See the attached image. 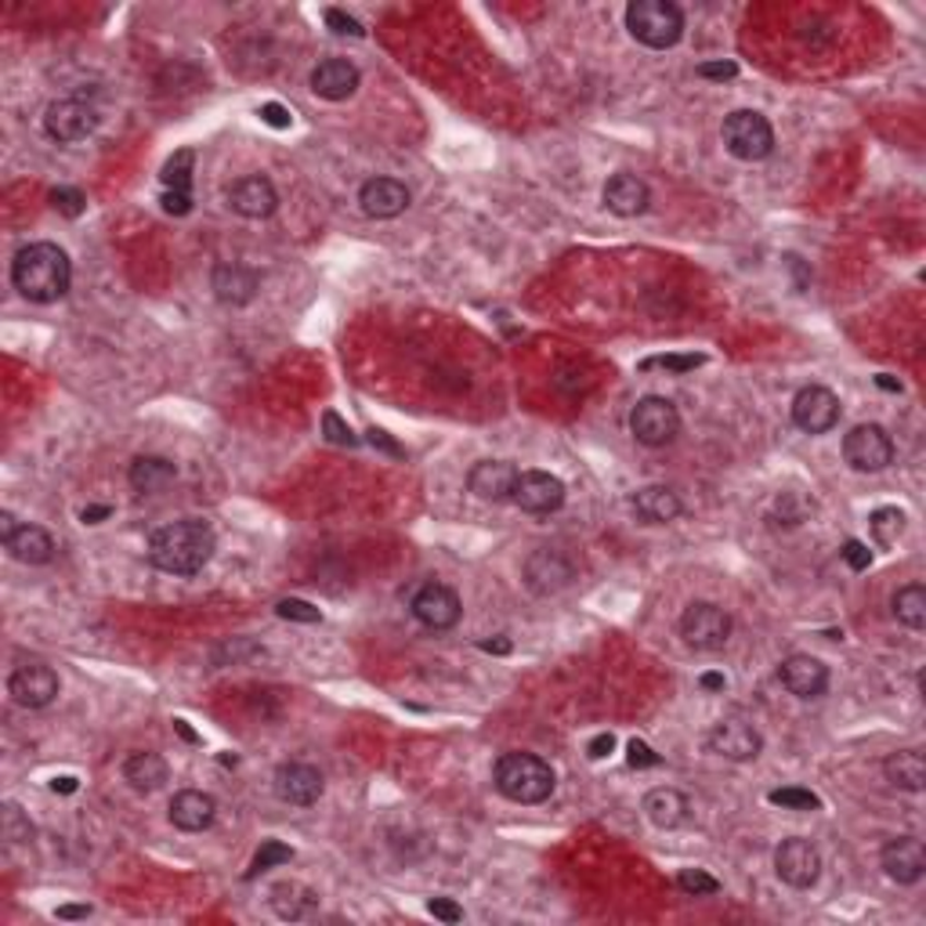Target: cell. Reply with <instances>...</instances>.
I'll use <instances>...</instances> for the list:
<instances>
[{
    "instance_id": "56",
    "label": "cell",
    "mask_w": 926,
    "mask_h": 926,
    "mask_svg": "<svg viewBox=\"0 0 926 926\" xmlns=\"http://www.w3.org/2000/svg\"><path fill=\"white\" fill-rule=\"evenodd\" d=\"M76 790H80V782L73 779V774H62V779L51 782V793H76Z\"/></svg>"
},
{
    "instance_id": "38",
    "label": "cell",
    "mask_w": 926,
    "mask_h": 926,
    "mask_svg": "<svg viewBox=\"0 0 926 926\" xmlns=\"http://www.w3.org/2000/svg\"><path fill=\"white\" fill-rule=\"evenodd\" d=\"M768 800H771L774 807H785V810H818V807H821L818 793L800 790V785H785V790H771V793H768Z\"/></svg>"
},
{
    "instance_id": "41",
    "label": "cell",
    "mask_w": 926,
    "mask_h": 926,
    "mask_svg": "<svg viewBox=\"0 0 926 926\" xmlns=\"http://www.w3.org/2000/svg\"><path fill=\"white\" fill-rule=\"evenodd\" d=\"M51 203H55V211L66 214V217H80L87 211V195L80 189H69V185H58V189L51 192Z\"/></svg>"
},
{
    "instance_id": "39",
    "label": "cell",
    "mask_w": 926,
    "mask_h": 926,
    "mask_svg": "<svg viewBox=\"0 0 926 926\" xmlns=\"http://www.w3.org/2000/svg\"><path fill=\"white\" fill-rule=\"evenodd\" d=\"M677 887L685 890V894H691V898H710V894L721 890V883H716L710 872H702V868H680Z\"/></svg>"
},
{
    "instance_id": "17",
    "label": "cell",
    "mask_w": 926,
    "mask_h": 926,
    "mask_svg": "<svg viewBox=\"0 0 926 926\" xmlns=\"http://www.w3.org/2000/svg\"><path fill=\"white\" fill-rule=\"evenodd\" d=\"M879 868L887 879H894L898 887H912L926 876V851L916 836H898L879 851Z\"/></svg>"
},
{
    "instance_id": "60",
    "label": "cell",
    "mask_w": 926,
    "mask_h": 926,
    "mask_svg": "<svg viewBox=\"0 0 926 926\" xmlns=\"http://www.w3.org/2000/svg\"><path fill=\"white\" fill-rule=\"evenodd\" d=\"M174 727H178V732H181L185 743H200V738H195V735L189 732V724H185V721H174Z\"/></svg>"
},
{
    "instance_id": "6",
    "label": "cell",
    "mask_w": 926,
    "mask_h": 926,
    "mask_svg": "<svg viewBox=\"0 0 926 926\" xmlns=\"http://www.w3.org/2000/svg\"><path fill=\"white\" fill-rule=\"evenodd\" d=\"M630 435L648 449L669 446L680 435V413L677 405L663 395H648L633 405L630 413Z\"/></svg>"
},
{
    "instance_id": "13",
    "label": "cell",
    "mask_w": 926,
    "mask_h": 926,
    "mask_svg": "<svg viewBox=\"0 0 926 926\" xmlns=\"http://www.w3.org/2000/svg\"><path fill=\"white\" fill-rule=\"evenodd\" d=\"M572 579H575V565L565 558L561 550L536 547L525 558V586L532 594H539V597L561 594L565 586H572Z\"/></svg>"
},
{
    "instance_id": "18",
    "label": "cell",
    "mask_w": 926,
    "mask_h": 926,
    "mask_svg": "<svg viewBox=\"0 0 926 926\" xmlns=\"http://www.w3.org/2000/svg\"><path fill=\"white\" fill-rule=\"evenodd\" d=\"M228 206L239 217H250V222H261V217H272L275 206H280V192L275 185L264 178V174H247L228 189Z\"/></svg>"
},
{
    "instance_id": "42",
    "label": "cell",
    "mask_w": 926,
    "mask_h": 926,
    "mask_svg": "<svg viewBox=\"0 0 926 926\" xmlns=\"http://www.w3.org/2000/svg\"><path fill=\"white\" fill-rule=\"evenodd\" d=\"M275 616L289 619V622H319L322 612L316 605H308V601H300V597H286L275 605Z\"/></svg>"
},
{
    "instance_id": "10",
    "label": "cell",
    "mask_w": 926,
    "mask_h": 926,
    "mask_svg": "<svg viewBox=\"0 0 926 926\" xmlns=\"http://www.w3.org/2000/svg\"><path fill=\"white\" fill-rule=\"evenodd\" d=\"M95 127H98V112L95 106H87L84 98H58L48 106V112H44V131H48V138L58 145L84 142Z\"/></svg>"
},
{
    "instance_id": "36",
    "label": "cell",
    "mask_w": 926,
    "mask_h": 926,
    "mask_svg": "<svg viewBox=\"0 0 926 926\" xmlns=\"http://www.w3.org/2000/svg\"><path fill=\"white\" fill-rule=\"evenodd\" d=\"M192 164H195V153L192 149H181V153H174L167 164H164V189L167 192H192Z\"/></svg>"
},
{
    "instance_id": "30",
    "label": "cell",
    "mask_w": 926,
    "mask_h": 926,
    "mask_svg": "<svg viewBox=\"0 0 926 926\" xmlns=\"http://www.w3.org/2000/svg\"><path fill=\"white\" fill-rule=\"evenodd\" d=\"M883 774L890 785L905 793H923L926 790V760L919 749H901V752H890L887 763H883Z\"/></svg>"
},
{
    "instance_id": "24",
    "label": "cell",
    "mask_w": 926,
    "mask_h": 926,
    "mask_svg": "<svg viewBox=\"0 0 926 926\" xmlns=\"http://www.w3.org/2000/svg\"><path fill=\"white\" fill-rule=\"evenodd\" d=\"M601 200H605V206L616 217H641L648 211V203H652V189L637 174H612Z\"/></svg>"
},
{
    "instance_id": "54",
    "label": "cell",
    "mask_w": 926,
    "mask_h": 926,
    "mask_svg": "<svg viewBox=\"0 0 926 926\" xmlns=\"http://www.w3.org/2000/svg\"><path fill=\"white\" fill-rule=\"evenodd\" d=\"M699 685H702L705 691H724V688H727V677H724V674H702Z\"/></svg>"
},
{
    "instance_id": "45",
    "label": "cell",
    "mask_w": 926,
    "mask_h": 926,
    "mask_svg": "<svg viewBox=\"0 0 926 926\" xmlns=\"http://www.w3.org/2000/svg\"><path fill=\"white\" fill-rule=\"evenodd\" d=\"M840 554H843V561H847L854 572H865L868 565H872V550H868L862 539H847Z\"/></svg>"
},
{
    "instance_id": "23",
    "label": "cell",
    "mask_w": 926,
    "mask_h": 926,
    "mask_svg": "<svg viewBox=\"0 0 926 926\" xmlns=\"http://www.w3.org/2000/svg\"><path fill=\"white\" fill-rule=\"evenodd\" d=\"M211 289H214V297L222 300V305L242 308V305H250V300L258 297L261 275L253 272V269H247V264H236V261L217 264L214 275H211Z\"/></svg>"
},
{
    "instance_id": "8",
    "label": "cell",
    "mask_w": 926,
    "mask_h": 926,
    "mask_svg": "<svg viewBox=\"0 0 926 926\" xmlns=\"http://www.w3.org/2000/svg\"><path fill=\"white\" fill-rule=\"evenodd\" d=\"M843 460L862 474L887 471L894 463V442L879 424H858L843 435Z\"/></svg>"
},
{
    "instance_id": "19",
    "label": "cell",
    "mask_w": 926,
    "mask_h": 926,
    "mask_svg": "<svg viewBox=\"0 0 926 926\" xmlns=\"http://www.w3.org/2000/svg\"><path fill=\"white\" fill-rule=\"evenodd\" d=\"M409 203L413 192L399 178H369L358 189V206H363L366 217H377V222H391L402 211H409Z\"/></svg>"
},
{
    "instance_id": "29",
    "label": "cell",
    "mask_w": 926,
    "mask_h": 926,
    "mask_svg": "<svg viewBox=\"0 0 926 926\" xmlns=\"http://www.w3.org/2000/svg\"><path fill=\"white\" fill-rule=\"evenodd\" d=\"M688 796L680 790H669V785H658V790H652L644 796V815L648 821H652L655 829H677L688 821Z\"/></svg>"
},
{
    "instance_id": "26",
    "label": "cell",
    "mask_w": 926,
    "mask_h": 926,
    "mask_svg": "<svg viewBox=\"0 0 926 926\" xmlns=\"http://www.w3.org/2000/svg\"><path fill=\"white\" fill-rule=\"evenodd\" d=\"M170 826L181 829V832H203L214 826V815H217V804L211 793H200V790H181L178 796L170 800Z\"/></svg>"
},
{
    "instance_id": "40",
    "label": "cell",
    "mask_w": 926,
    "mask_h": 926,
    "mask_svg": "<svg viewBox=\"0 0 926 926\" xmlns=\"http://www.w3.org/2000/svg\"><path fill=\"white\" fill-rule=\"evenodd\" d=\"M322 435H327V442H333V446H344V449L358 446V435L341 420V413H333V409L322 413Z\"/></svg>"
},
{
    "instance_id": "59",
    "label": "cell",
    "mask_w": 926,
    "mask_h": 926,
    "mask_svg": "<svg viewBox=\"0 0 926 926\" xmlns=\"http://www.w3.org/2000/svg\"><path fill=\"white\" fill-rule=\"evenodd\" d=\"M876 384L883 388V391H901V380H894V377H887V373H879L876 377Z\"/></svg>"
},
{
    "instance_id": "20",
    "label": "cell",
    "mask_w": 926,
    "mask_h": 926,
    "mask_svg": "<svg viewBox=\"0 0 926 926\" xmlns=\"http://www.w3.org/2000/svg\"><path fill=\"white\" fill-rule=\"evenodd\" d=\"M779 680L796 699H821L829 688V666L815 655H790L782 658Z\"/></svg>"
},
{
    "instance_id": "12",
    "label": "cell",
    "mask_w": 926,
    "mask_h": 926,
    "mask_svg": "<svg viewBox=\"0 0 926 926\" xmlns=\"http://www.w3.org/2000/svg\"><path fill=\"white\" fill-rule=\"evenodd\" d=\"M8 694L22 710H44L58 699V674L48 663H22L11 669Z\"/></svg>"
},
{
    "instance_id": "33",
    "label": "cell",
    "mask_w": 926,
    "mask_h": 926,
    "mask_svg": "<svg viewBox=\"0 0 926 926\" xmlns=\"http://www.w3.org/2000/svg\"><path fill=\"white\" fill-rule=\"evenodd\" d=\"M316 905H319L316 890H308L300 883H280L272 890V909L280 912L283 919H305Z\"/></svg>"
},
{
    "instance_id": "44",
    "label": "cell",
    "mask_w": 926,
    "mask_h": 926,
    "mask_svg": "<svg viewBox=\"0 0 926 926\" xmlns=\"http://www.w3.org/2000/svg\"><path fill=\"white\" fill-rule=\"evenodd\" d=\"M327 26L337 33V37H366V29L358 26V22L347 15V11H341V8H330V11H327Z\"/></svg>"
},
{
    "instance_id": "37",
    "label": "cell",
    "mask_w": 926,
    "mask_h": 926,
    "mask_svg": "<svg viewBox=\"0 0 926 926\" xmlns=\"http://www.w3.org/2000/svg\"><path fill=\"white\" fill-rule=\"evenodd\" d=\"M294 862V847H286L283 840H264L258 854H253V862L247 868V879H258L261 872H269V868L275 865H289Z\"/></svg>"
},
{
    "instance_id": "11",
    "label": "cell",
    "mask_w": 926,
    "mask_h": 926,
    "mask_svg": "<svg viewBox=\"0 0 926 926\" xmlns=\"http://www.w3.org/2000/svg\"><path fill=\"white\" fill-rule=\"evenodd\" d=\"M774 872H779L782 883H790L793 890H810L821 876V854L810 840L790 836L779 843V851H774Z\"/></svg>"
},
{
    "instance_id": "3",
    "label": "cell",
    "mask_w": 926,
    "mask_h": 926,
    "mask_svg": "<svg viewBox=\"0 0 926 926\" xmlns=\"http://www.w3.org/2000/svg\"><path fill=\"white\" fill-rule=\"evenodd\" d=\"M492 782L514 804H543L558 785L554 768L536 752H503L492 768Z\"/></svg>"
},
{
    "instance_id": "16",
    "label": "cell",
    "mask_w": 926,
    "mask_h": 926,
    "mask_svg": "<svg viewBox=\"0 0 926 926\" xmlns=\"http://www.w3.org/2000/svg\"><path fill=\"white\" fill-rule=\"evenodd\" d=\"M710 749L721 752L724 760L746 763V760H757V757H760L763 738H760L757 727L746 721V716H724L721 724H713Z\"/></svg>"
},
{
    "instance_id": "4",
    "label": "cell",
    "mask_w": 926,
    "mask_h": 926,
    "mask_svg": "<svg viewBox=\"0 0 926 926\" xmlns=\"http://www.w3.org/2000/svg\"><path fill=\"white\" fill-rule=\"evenodd\" d=\"M627 29L644 48L666 51L685 37V11L669 0H633L627 8Z\"/></svg>"
},
{
    "instance_id": "15",
    "label": "cell",
    "mask_w": 926,
    "mask_h": 926,
    "mask_svg": "<svg viewBox=\"0 0 926 926\" xmlns=\"http://www.w3.org/2000/svg\"><path fill=\"white\" fill-rule=\"evenodd\" d=\"M511 500L529 514H554L565 503V482L547 471H518Z\"/></svg>"
},
{
    "instance_id": "22",
    "label": "cell",
    "mask_w": 926,
    "mask_h": 926,
    "mask_svg": "<svg viewBox=\"0 0 926 926\" xmlns=\"http://www.w3.org/2000/svg\"><path fill=\"white\" fill-rule=\"evenodd\" d=\"M514 482H518V471L507 460H482V463H474L471 474H467V489L485 503L511 500Z\"/></svg>"
},
{
    "instance_id": "35",
    "label": "cell",
    "mask_w": 926,
    "mask_h": 926,
    "mask_svg": "<svg viewBox=\"0 0 926 926\" xmlns=\"http://www.w3.org/2000/svg\"><path fill=\"white\" fill-rule=\"evenodd\" d=\"M868 529H872L879 547H894L901 539V532H905V511H898V507H879V511L868 518Z\"/></svg>"
},
{
    "instance_id": "53",
    "label": "cell",
    "mask_w": 926,
    "mask_h": 926,
    "mask_svg": "<svg viewBox=\"0 0 926 926\" xmlns=\"http://www.w3.org/2000/svg\"><path fill=\"white\" fill-rule=\"evenodd\" d=\"M366 435H369V442H373V446H380V449H388V453H395V456L402 453V449H399V446H395V442H391V438H388V431H380V427H369Z\"/></svg>"
},
{
    "instance_id": "7",
    "label": "cell",
    "mask_w": 926,
    "mask_h": 926,
    "mask_svg": "<svg viewBox=\"0 0 926 926\" xmlns=\"http://www.w3.org/2000/svg\"><path fill=\"white\" fill-rule=\"evenodd\" d=\"M680 637L694 652H716L732 637V616L713 601H694L680 616Z\"/></svg>"
},
{
    "instance_id": "21",
    "label": "cell",
    "mask_w": 926,
    "mask_h": 926,
    "mask_svg": "<svg viewBox=\"0 0 926 926\" xmlns=\"http://www.w3.org/2000/svg\"><path fill=\"white\" fill-rule=\"evenodd\" d=\"M322 790H327V782H322V774L311 763L294 760L275 771V796L289 807H311L322 796Z\"/></svg>"
},
{
    "instance_id": "28",
    "label": "cell",
    "mask_w": 926,
    "mask_h": 926,
    "mask_svg": "<svg viewBox=\"0 0 926 926\" xmlns=\"http://www.w3.org/2000/svg\"><path fill=\"white\" fill-rule=\"evenodd\" d=\"M4 550L22 565H48L55 558V539H51V532L40 525H19L4 539Z\"/></svg>"
},
{
    "instance_id": "27",
    "label": "cell",
    "mask_w": 926,
    "mask_h": 926,
    "mask_svg": "<svg viewBox=\"0 0 926 926\" xmlns=\"http://www.w3.org/2000/svg\"><path fill=\"white\" fill-rule=\"evenodd\" d=\"M630 503L637 518L648 521V525H669V521H677L680 511H685L680 496L674 489H666V485H644V489L633 492Z\"/></svg>"
},
{
    "instance_id": "51",
    "label": "cell",
    "mask_w": 926,
    "mask_h": 926,
    "mask_svg": "<svg viewBox=\"0 0 926 926\" xmlns=\"http://www.w3.org/2000/svg\"><path fill=\"white\" fill-rule=\"evenodd\" d=\"M612 749H616V735L605 732V735H597L594 743L586 746V757H590V760H605Z\"/></svg>"
},
{
    "instance_id": "49",
    "label": "cell",
    "mask_w": 926,
    "mask_h": 926,
    "mask_svg": "<svg viewBox=\"0 0 926 926\" xmlns=\"http://www.w3.org/2000/svg\"><path fill=\"white\" fill-rule=\"evenodd\" d=\"M258 116L269 127H275V131H286V127L294 123V116H289V109H283L280 102H264V106L258 109Z\"/></svg>"
},
{
    "instance_id": "5",
    "label": "cell",
    "mask_w": 926,
    "mask_h": 926,
    "mask_svg": "<svg viewBox=\"0 0 926 926\" xmlns=\"http://www.w3.org/2000/svg\"><path fill=\"white\" fill-rule=\"evenodd\" d=\"M724 149L743 164H757V159H768L774 149V131L768 123V116L757 109H735L732 116H724L721 127Z\"/></svg>"
},
{
    "instance_id": "58",
    "label": "cell",
    "mask_w": 926,
    "mask_h": 926,
    "mask_svg": "<svg viewBox=\"0 0 926 926\" xmlns=\"http://www.w3.org/2000/svg\"><path fill=\"white\" fill-rule=\"evenodd\" d=\"M482 652H496V655H507V652H511V641H482Z\"/></svg>"
},
{
    "instance_id": "25",
    "label": "cell",
    "mask_w": 926,
    "mask_h": 926,
    "mask_svg": "<svg viewBox=\"0 0 926 926\" xmlns=\"http://www.w3.org/2000/svg\"><path fill=\"white\" fill-rule=\"evenodd\" d=\"M358 80H363V73H358V66L347 62V58H327V62H319L311 69V91L327 102L352 98L358 91Z\"/></svg>"
},
{
    "instance_id": "14",
    "label": "cell",
    "mask_w": 926,
    "mask_h": 926,
    "mask_svg": "<svg viewBox=\"0 0 926 926\" xmlns=\"http://www.w3.org/2000/svg\"><path fill=\"white\" fill-rule=\"evenodd\" d=\"M840 413H843L840 399L832 395L829 388H821V384L800 388V391H796V399H793V424L800 427V431H807V435L832 431V427L840 424Z\"/></svg>"
},
{
    "instance_id": "46",
    "label": "cell",
    "mask_w": 926,
    "mask_h": 926,
    "mask_svg": "<svg viewBox=\"0 0 926 926\" xmlns=\"http://www.w3.org/2000/svg\"><path fill=\"white\" fill-rule=\"evenodd\" d=\"M705 363L702 355H663V358H652L644 366H663V369H674V373H688V369H699Z\"/></svg>"
},
{
    "instance_id": "2",
    "label": "cell",
    "mask_w": 926,
    "mask_h": 926,
    "mask_svg": "<svg viewBox=\"0 0 926 926\" xmlns=\"http://www.w3.org/2000/svg\"><path fill=\"white\" fill-rule=\"evenodd\" d=\"M11 283L33 305H55L69 294L73 261L58 242H29L11 261Z\"/></svg>"
},
{
    "instance_id": "1",
    "label": "cell",
    "mask_w": 926,
    "mask_h": 926,
    "mask_svg": "<svg viewBox=\"0 0 926 926\" xmlns=\"http://www.w3.org/2000/svg\"><path fill=\"white\" fill-rule=\"evenodd\" d=\"M217 536L200 518H181L149 536V561L167 575H195L214 558Z\"/></svg>"
},
{
    "instance_id": "31",
    "label": "cell",
    "mask_w": 926,
    "mask_h": 926,
    "mask_svg": "<svg viewBox=\"0 0 926 926\" xmlns=\"http://www.w3.org/2000/svg\"><path fill=\"white\" fill-rule=\"evenodd\" d=\"M167 760L159 752H131L123 763V779L134 793H156L167 782Z\"/></svg>"
},
{
    "instance_id": "47",
    "label": "cell",
    "mask_w": 926,
    "mask_h": 926,
    "mask_svg": "<svg viewBox=\"0 0 926 926\" xmlns=\"http://www.w3.org/2000/svg\"><path fill=\"white\" fill-rule=\"evenodd\" d=\"M694 73H699L702 80H735L738 76V66L735 62H727V58H721V62H699V69H694Z\"/></svg>"
},
{
    "instance_id": "50",
    "label": "cell",
    "mask_w": 926,
    "mask_h": 926,
    "mask_svg": "<svg viewBox=\"0 0 926 926\" xmlns=\"http://www.w3.org/2000/svg\"><path fill=\"white\" fill-rule=\"evenodd\" d=\"M159 203H164L167 214L185 217V214L192 211V192H167V189H164V200H159Z\"/></svg>"
},
{
    "instance_id": "43",
    "label": "cell",
    "mask_w": 926,
    "mask_h": 926,
    "mask_svg": "<svg viewBox=\"0 0 926 926\" xmlns=\"http://www.w3.org/2000/svg\"><path fill=\"white\" fill-rule=\"evenodd\" d=\"M627 763H630V768H637V771H644V768H658V763H663V757H658V752L648 746V743H641V738H630Z\"/></svg>"
},
{
    "instance_id": "32",
    "label": "cell",
    "mask_w": 926,
    "mask_h": 926,
    "mask_svg": "<svg viewBox=\"0 0 926 926\" xmlns=\"http://www.w3.org/2000/svg\"><path fill=\"white\" fill-rule=\"evenodd\" d=\"M178 478V467L167 456H138L127 471V482H131L134 492H159Z\"/></svg>"
},
{
    "instance_id": "9",
    "label": "cell",
    "mask_w": 926,
    "mask_h": 926,
    "mask_svg": "<svg viewBox=\"0 0 926 926\" xmlns=\"http://www.w3.org/2000/svg\"><path fill=\"white\" fill-rule=\"evenodd\" d=\"M409 612H413V619L420 622L424 630L446 633V630H453L456 622H460L463 605H460V594H456L453 586H446V583H424V586L413 594Z\"/></svg>"
},
{
    "instance_id": "55",
    "label": "cell",
    "mask_w": 926,
    "mask_h": 926,
    "mask_svg": "<svg viewBox=\"0 0 926 926\" xmlns=\"http://www.w3.org/2000/svg\"><path fill=\"white\" fill-rule=\"evenodd\" d=\"M91 916V905H66L58 909V919H87Z\"/></svg>"
},
{
    "instance_id": "57",
    "label": "cell",
    "mask_w": 926,
    "mask_h": 926,
    "mask_svg": "<svg viewBox=\"0 0 926 926\" xmlns=\"http://www.w3.org/2000/svg\"><path fill=\"white\" fill-rule=\"evenodd\" d=\"M15 529H19V525H15V514H11V511H4V514H0V539H8V536H11V532H15Z\"/></svg>"
},
{
    "instance_id": "52",
    "label": "cell",
    "mask_w": 926,
    "mask_h": 926,
    "mask_svg": "<svg viewBox=\"0 0 926 926\" xmlns=\"http://www.w3.org/2000/svg\"><path fill=\"white\" fill-rule=\"evenodd\" d=\"M109 514H112V507L91 503V507H84V511H80V521H84V525H98V521H106Z\"/></svg>"
},
{
    "instance_id": "48",
    "label": "cell",
    "mask_w": 926,
    "mask_h": 926,
    "mask_svg": "<svg viewBox=\"0 0 926 926\" xmlns=\"http://www.w3.org/2000/svg\"><path fill=\"white\" fill-rule=\"evenodd\" d=\"M427 912H431L435 919H442V923H460L463 919V909L456 905L453 898H431V901H427Z\"/></svg>"
},
{
    "instance_id": "34",
    "label": "cell",
    "mask_w": 926,
    "mask_h": 926,
    "mask_svg": "<svg viewBox=\"0 0 926 926\" xmlns=\"http://www.w3.org/2000/svg\"><path fill=\"white\" fill-rule=\"evenodd\" d=\"M894 616L901 627L909 630H923L926 627V590L923 583H909L894 594Z\"/></svg>"
}]
</instances>
